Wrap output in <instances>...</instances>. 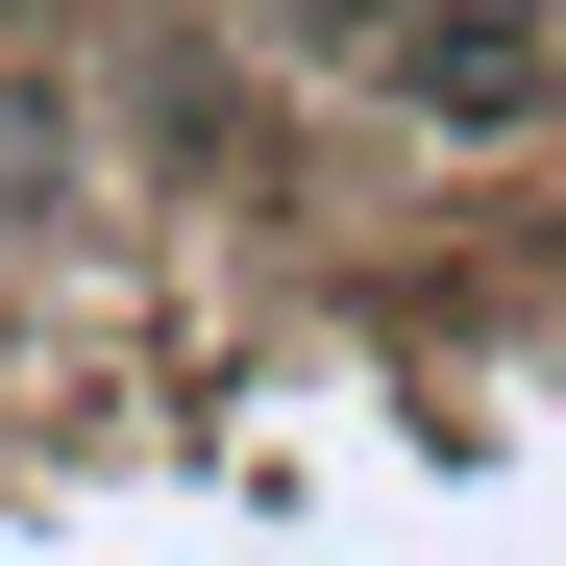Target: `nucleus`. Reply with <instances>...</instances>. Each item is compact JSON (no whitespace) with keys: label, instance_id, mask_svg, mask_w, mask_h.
Segmentation results:
<instances>
[{"label":"nucleus","instance_id":"nucleus-1","mask_svg":"<svg viewBox=\"0 0 566 566\" xmlns=\"http://www.w3.org/2000/svg\"><path fill=\"white\" fill-rule=\"evenodd\" d=\"M321 74H369V99L419 124H542L566 99V0H271Z\"/></svg>","mask_w":566,"mask_h":566}]
</instances>
